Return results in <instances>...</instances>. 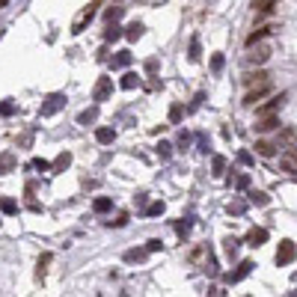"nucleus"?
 Returning <instances> with one entry per match:
<instances>
[{
	"label": "nucleus",
	"mask_w": 297,
	"mask_h": 297,
	"mask_svg": "<svg viewBox=\"0 0 297 297\" xmlns=\"http://www.w3.org/2000/svg\"><path fill=\"white\" fill-rule=\"evenodd\" d=\"M211 170H214V176H223V170H226V158L217 155V158L211 161Z\"/></svg>",
	"instance_id": "nucleus-23"
},
{
	"label": "nucleus",
	"mask_w": 297,
	"mask_h": 297,
	"mask_svg": "<svg viewBox=\"0 0 297 297\" xmlns=\"http://www.w3.org/2000/svg\"><path fill=\"white\" fill-rule=\"evenodd\" d=\"M238 161H241V164H253V158H250V152H241V155H238Z\"/></svg>",
	"instance_id": "nucleus-41"
},
{
	"label": "nucleus",
	"mask_w": 297,
	"mask_h": 297,
	"mask_svg": "<svg viewBox=\"0 0 297 297\" xmlns=\"http://www.w3.org/2000/svg\"><path fill=\"white\" fill-rule=\"evenodd\" d=\"M146 214H149V217H158V214H164V202H161V199H158V202H152V205L146 208Z\"/></svg>",
	"instance_id": "nucleus-27"
},
{
	"label": "nucleus",
	"mask_w": 297,
	"mask_h": 297,
	"mask_svg": "<svg viewBox=\"0 0 297 297\" xmlns=\"http://www.w3.org/2000/svg\"><path fill=\"white\" fill-rule=\"evenodd\" d=\"M33 167H36V170H54V167H51L48 161H42V158H36V161H33Z\"/></svg>",
	"instance_id": "nucleus-38"
},
{
	"label": "nucleus",
	"mask_w": 297,
	"mask_h": 297,
	"mask_svg": "<svg viewBox=\"0 0 297 297\" xmlns=\"http://www.w3.org/2000/svg\"><path fill=\"white\" fill-rule=\"evenodd\" d=\"M0 208H3V214H15V211H18V205H15L12 199H3V202H0Z\"/></svg>",
	"instance_id": "nucleus-29"
},
{
	"label": "nucleus",
	"mask_w": 297,
	"mask_h": 297,
	"mask_svg": "<svg viewBox=\"0 0 297 297\" xmlns=\"http://www.w3.org/2000/svg\"><path fill=\"white\" fill-rule=\"evenodd\" d=\"M271 92H274L271 80H268V83H259V86H250V89H247V95H244V107H259V104H262V98H268Z\"/></svg>",
	"instance_id": "nucleus-1"
},
{
	"label": "nucleus",
	"mask_w": 297,
	"mask_h": 297,
	"mask_svg": "<svg viewBox=\"0 0 297 297\" xmlns=\"http://www.w3.org/2000/svg\"><path fill=\"white\" fill-rule=\"evenodd\" d=\"M12 164H15V158H12V155H0V176H3V173H9V170H12Z\"/></svg>",
	"instance_id": "nucleus-26"
},
{
	"label": "nucleus",
	"mask_w": 297,
	"mask_h": 297,
	"mask_svg": "<svg viewBox=\"0 0 297 297\" xmlns=\"http://www.w3.org/2000/svg\"><path fill=\"white\" fill-rule=\"evenodd\" d=\"M158 152H161V158H170V146H167V143H161Z\"/></svg>",
	"instance_id": "nucleus-40"
},
{
	"label": "nucleus",
	"mask_w": 297,
	"mask_h": 297,
	"mask_svg": "<svg viewBox=\"0 0 297 297\" xmlns=\"http://www.w3.org/2000/svg\"><path fill=\"white\" fill-rule=\"evenodd\" d=\"M125 36H128L131 42H137V39L143 36V24H137V21H134V24H128V27H125Z\"/></svg>",
	"instance_id": "nucleus-20"
},
{
	"label": "nucleus",
	"mask_w": 297,
	"mask_h": 297,
	"mask_svg": "<svg viewBox=\"0 0 297 297\" xmlns=\"http://www.w3.org/2000/svg\"><path fill=\"white\" fill-rule=\"evenodd\" d=\"M110 208H113V199H107V196H98V199L92 202V211H95V214H107Z\"/></svg>",
	"instance_id": "nucleus-16"
},
{
	"label": "nucleus",
	"mask_w": 297,
	"mask_h": 297,
	"mask_svg": "<svg viewBox=\"0 0 297 297\" xmlns=\"http://www.w3.org/2000/svg\"><path fill=\"white\" fill-rule=\"evenodd\" d=\"M110 92H113V80H110V77H101V80L95 83V92H92V98H95V101H104Z\"/></svg>",
	"instance_id": "nucleus-8"
},
{
	"label": "nucleus",
	"mask_w": 297,
	"mask_h": 297,
	"mask_svg": "<svg viewBox=\"0 0 297 297\" xmlns=\"http://www.w3.org/2000/svg\"><path fill=\"white\" fill-rule=\"evenodd\" d=\"M6 3H9V0H0V9H3V6H6Z\"/></svg>",
	"instance_id": "nucleus-46"
},
{
	"label": "nucleus",
	"mask_w": 297,
	"mask_h": 297,
	"mask_svg": "<svg viewBox=\"0 0 297 297\" xmlns=\"http://www.w3.org/2000/svg\"><path fill=\"white\" fill-rule=\"evenodd\" d=\"M244 83H247V86H259V83H268V71H262V68H259V71H250V74L244 77Z\"/></svg>",
	"instance_id": "nucleus-12"
},
{
	"label": "nucleus",
	"mask_w": 297,
	"mask_h": 297,
	"mask_svg": "<svg viewBox=\"0 0 297 297\" xmlns=\"http://www.w3.org/2000/svg\"><path fill=\"white\" fill-rule=\"evenodd\" d=\"M250 199H253L256 205H268V193H250Z\"/></svg>",
	"instance_id": "nucleus-32"
},
{
	"label": "nucleus",
	"mask_w": 297,
	"mask_h": 297,
	"mask_svg": "<svg viewBox=\"0 0 297 297\" xmlns=\"http://www.w3.org/2000/svg\"><path fill=\"white\" fill-rule=\"evenodd\" d=\"M250 271H253V262H241V268H238L235 274H226V283H241Z\"/></svg>",
	"instance_id": "nucleus-11"
},
{
	"label": "nucleus",
	"mask_w": 297,
	"mask_h": 297,
	"mask_svg": "<svg viewBox=\"0 0 297 297\" xmlns=\"http://www.w3.org/2000/svg\"><path fill=\"white\" fill-rule=\"evenodd\" d=\"M211 68H214V71H220V68H223V54H214V59H211Z\"/></svg>",
	"instance_id": "nucleus-33"
},
{
	"label": "nucleus",
	"mask_w": 297,
	"mask_h": 297,
	"mask_svg": "<svg viewBox=\"0 0 297 297\" xmlns=\"http://www.w3.org/2000/svg\"><path fill=\"white\" fill-rule=\"evenodd\" d=\"M274 128H280V119H277V113H274V116H259V119H256V131H259V134H265V131H274Z\"/></svg>",
	"instance_id": "nucleus-10"
},
{
	"label": "nucleus",
	"mask_w": 297,
	"mask_h": 297,
	"mask_svg": "<svg viewBox=\"0 0 297 297\" xmlns=\"http://www.w3.org/2000/svg\"><path fill=\"white\" fill-rule=\"evenodd\" d=\"M271 59V45H250V54H247V62L250 65H262V62H268Z\"/></svg>",
	"instance_id": "nucleus-3"
},
{
	"label": "nucleus",
	"mask_w": 297,
	"mask_h": 297,
	"mask_svg": "<svg viewBox=\"0 0 297 297\" xmlns=\"http://www.w3.org/2000/svg\"><path fill=\"white\" fill-rule=\"evenodd\" d=\"M280 164H283L286 173H297V149H289V155H286Z\"/></svg>",
	"instance_id": "nucleus-15"
},
{
	"label": "nucleus",
	"mask_w": 297,
	"mask_h": 297,
	"mask_svg": "<svg viewBox=\"0 0 297 297\" xmlns=\"http://www.w3.org/2000/svg\"><path fill=\"white\" fill-rule=\"evenodd\" d=\"M274 30H277L274 24H262V27H256V30L247 36V48H250V45H256V42H262V39H265V36H271Z\"/></svg>",
	"instance_id": "nucleus-7"
},
{
	"label": "nucleus",
	"mask_w": 297,
	"mask_h": 297,
	"mask_svg": "<svg viewBox=\"0 0 297 297\" xmlns=\"http://www.w3.org/2000/svg\"><path fill=\"white\" fill-rule=\"evenodd\" d=\"M268 241V229H262V226H253L250 232H247V244L250 247H262Z\"/></svg>",
	"instance_id": "nucleus-9"
},
{
	"label": "nucleus",
	"mask_w": 297,
	"mask_h": 297,
	"mask_svg": "<svg viewBox=\"0 0 297 297\" xmlns=\"http://www.w3.org/2000/svg\"><path fill=\"white\" fill-rule=\"evenodd\" d=\"M62 104H65V95H59V92H57V95H51V98L42 104V116H54Z\"/></svg>",
	"instance_id": "nucleus-6"
},
{
	"label": "nucleus",
	"mask_w": 297,
	"mask_h": 297,
	"mask_svg": "<svg viewBox=\"0 0 297 297\" xmlns=\"http://www.w3.org/2000/svg\"><path fill=\"white\" fill-rule=\"evenodd\" d=\"M125 223H128V214H119V220H113L110 226H125Z\"/></svg>",
	"instance_id": "nucleus-44"
},
{
	"label": "nucleus",
	"mask_w": 297,
	"mask_h": 297,
	"mask_svg": "<svg viewBox=\"0 0 297 297\" xmlns=\"http://www.w3.org/2000/svg\"><path fill=\"white\" fill-rule=\"evenodd\" d=\"M235 184H238V187H247V184H250V176H238V181H235Z\"/></svg>",
	"instance_id": "nucleus-42"
},
{
	"label": "nucleus",
	"mask_w": 297,
	"mask_h": 297,
	"mask_svg": "<svg viewBox=\"0 0 297 297\" xmlns=\"http://www.w3.org/2000/svg\"><path fill=\"white\" fill-rule=\"evenodd\" d=\"M122 15V6H116V9H107V21H116Z\"/></svg>",
	"instance_id": "nucleus-36"
},
{
	"label": "nucleus",
	"mask_w": 297,
	"mask_h": 297,
	"mask_svg": "<svg viewBox=\"0 0 297 297\" xmlns=\"http://www.w3.org/2000/svg\"><path fill=\"white\" fill-rule=\"evenodd\" d=\"M48 265H51V253H45V256L39 259V271H36V277H39V280L45 277V271H48Z\"/></svg>",
	"instance_id": "nucleus-25"
},
{
	"label": "nucleus",
	"mask_w": 297,
	"mask_h": 297,
	"mask_svg": "<svg viewBox=\"0 0 297 297\" xmlns=\"http://www.w3.org/2000/svg\"><path fill=\"white\" fill-rule=\"evenodd\" d=\"M277 149H280V146H277V143H271V140H259V143H256V152H259L262 158H271Z\"/></svg>",
	"instance_id": "nucleus-13"
},
{
	"label": "nucleus",
	"mask_w": 297,
	"mask_h": 297,
	"mask_svg": "<svg viewBox=\"0 0 297 297\" xmlns=\"http://www.w3.org/2000/svg\"><path fill=\"white\" fill-rule=\"evenodd\" d=\"M119 36H122V33H119V27H116V24L110 21V27H107V33H104V39L110 42V39H119Z\"/></svg>",
	"instance_id": "nucleus-28"
},
{
	"label": "nucleus",
	"mask_w": 297,
	"mask_h": 297,
	"mask_svg": "<svg viewBox=\"0 0 297 297\" xmlns=\"http://www.w3.org/2000/svg\"><path fill=\"white\" fill-rule=\"evenodd\" d=\"M125 65H131V51H119L113 57V68H125Z\"/></svg>",
	"instance_id": "nucleus-18"
},
{
	"label": "nucleus",
	"mask_w": 297,
	"mask_h": 297,
	"mask_svg": "<svg viewBox=\"0 0 297 297\" xmlns=\"http://www.w3.org/2000/svg\"><path fill=\"white\" fill-rule=\"evenodd\" d=\"M113 137H116V131H113V128H98V131H95V140H98V143H104V146H107V143H113Z\"/></svg>",
	"instance_id": "nucleus-19"
},
{
	"label": "nucleus",
	"mask_w": 297,
	"mask_h": 297,
	"mask_svg": "<svg viewBox=\"0 0 297 297\" xmlns=\"http://www.w3.org/2000/svg\"><path fill=\"white\" fill-rule=\"evenodd\" d=\"M187 229H190L187 223H178V226H176V232H178V235H187Z\"/></svg>",
	"instance_id": "nucleus-45"
},
{
	"label": "nucleus",
	"mask_w": 297,
	"mask_h": 297,
	"mask_svg": "<svg viewBox=\"0 0 297 297\" xmlns=\"http://www.w3.org/2000/svg\"><path fill=\"white\" fill-rule=\"evenodd\" d=\"M95 12H98V3L83 6V9H80V15H77V18H74V24H71V33H74V36H80V33H83V27L95 18Z\"/></svg>",
	"instance_id": "nucleus-2"
},
{
	"label": "nucleus",
	"mask_w": 297,
	"mask_h": 297,
	"mask_svg": "<svg viewBox=\"0 0 297 297\" xmlns=\"http://www.w3.org/2000/svg\"><path fill=\"white\" fill-rule=\"evenodd\" d=\"M68 164H71V152H59V155H57V161H54V173H62Z\"/></svg>",
	"instance_id": "nucleus-17"
},
{
	"label": "nucleus",
	"mask_w": 297,
	"mask_h": 297,
	"mask_svg": "<svg viewBox=\"0 0 297 297\" xmlns=\"http://www.w3.org/2000/svg\"><path fill=\"white\" fill-rule=\"evenodd\" d=\"M137 86H140V74L128 71V74L122 77V89H137Z\"/></svg>",
	"instance_id": "nucleus-21"
},
{
	"label": "nucleus",
	"mask_w": 297,
	"mask_h": 297,
	"mask_svg": "<svg viewBox=\"0 0 297 297\" xmlns=\"http://www.w3.org/2000/svg\"><path fill=\"white\" fill-rule=\"evenodd\" d=\"M190 59H193V62L199 59V39H193V42H190Z\"/></svg>",
	"instance_id": "nucleus-31"
},
{
	"label": "nucleus",
	"mask_w": 297,
	"mask_h": 297,
	"mask_svg": "<svg viewBox=\"0 0 297 297\" xmlns=\"http://www.w3.org/2000/svg\"><path fill=\"white\" fill-rule=\"evenodd\" d=\"M244 208H247V205H244V202H235V205H229V211H235V214H241V211H244Z\"/></svg>",
	"instance_id": "nucleus-43"
},
{
	"label": "nucleus",
	"mask_w": 297,
	"mask_h": 297,
	"mask_svg": "<svg viewBox=\"0 0 297 297\" xmlns=\"http://www.w3.org/2000/svg\"><path fill=\"white\" fill-rule=\"evenodd\" d=\"M161 247H164V244H161V241H158V238H152V241H149V244H146V250H149V253H158V250H161Z\"/></svg>",
	"instance_id": "nucleus-34"
},
{
	"label": "nucleus",
	"mask_w": 297,
	"mask_h": 297,
	"mask_svg": "<svg viewBox=\"0 0 297 297\" xmlns=\"http://www.w3.org/2000/svg\"><path fill=\"white\" fill-rule=\"evenodd\" d=\"M235 250H238V241H235V238H226V253L235 256Z\"/></svg>",
	"instance_id": "nucleus-35"
},
{
	"label": "nucleus",
	"mask_w": 297,
	"mask_h": 297,
	"mask_svg": "<svg viewBox=\"0 0 297 297\" xmlns=\"http://www.w3.org/2000/svg\"><path fill=\"white\" fill-rule=\"evenodd\" d=\"M146 253H149V250H128V253H125V262H143Z\"/></svg>",
	"instance_id": "nucleus-24"
},
{
	"label": "nucleus",
	"mask_w": 297,
	"mask_h": 297,
	"mask_svg": "<svg viewBox=\"0 0 297 297\" xmlns=\"http://www.w3.org/2000/svg\"><path fill=\"white\" fill-rule=\"evenodd\" d=\"M280 149H295L297 146V131H292V128H283L280 134H277V140H274Z\"/></svg>",
	"instance_id": "nucleus-5"
},
{
	"label": "nucleus",
	"mask_w": 297,
	"mask_h": 297,
	"mask_svg": "<svg viewBox=\"0 0 297 297\" xmlns=\"http://www.w3.org/2000/svg\"><path fill=\"white\" fill-rule=\"evenodd\" d=\"M12 113H15V104H12V101H3V104H0V116H12Z\"/></svg>",
	"instance_id": "nucleus-30"
},
{
	"label": "nucleus",
	"mask_w": 297,
	"mask_h": 297,
	"mask_svg": "<svg viewBox=\"0 0 297 297\" xmlns=\"http://www.w3.org/2000/svg\"><path fill=\"white\" fill-rule=\"evenodd\" d=\"M95 116H98V107H89V110H83V113L77 116V122H80V125H89V122H95Z\"/></svg>",
	"instance_id": "nucleus-22"
},
{
	"label": "nucleus",
	"mask_w": 297,
	"mask_h": 297,
	"mask_svg": "<svg viewBox=\"0 0 297 297\" xmlns=\"http://www.w3.org/2000/svg\"><path fill=\"white\" fill-rule=\"evenodd\" d=\"M295 256H297V247H295V241H283V244H280V250H277V265L283 268V265L295 262Z\"/></svg>",
	"instance_id": "nucleus-4"
},
{
	"label": "nucleus",
	"mask_w": 297,
	"mask_h": 297,
	"mask_svg": "<svg viewBox=\"0 0 297 297\" xmlns=\"http://www.w3.org/2000/svg\"><path fill=\"white\" fill-rule=\"evenodd\" d=\"M170 119H173V122H178V119H181V107H178V104H173V110H170Z\"/></svg>",
	"instance_id": "nucleus-37"
},
{
	"label": "nucleus",
	"mask_w": 297,
	"mask_h": 297,
	"mask_svg": "<svg viewBox=\"0 0 297 297\" xmlns=\"http://www.w3.org/2000/svg\"><path fill=\"white\" fill-rule=\"evenodd\" d=\"M274 6H277V0H253L256 15H271V12H274Z\"/></svg>",
	"instance_id": "nucleus-14"
},
{
	"label": "nucleus",
	"mask_w": 297,
	"mask_h": 297,
	"mask_svg": "<svg viewBox=\"0 0 297 297\" xmlns=\"http://www.w3.org/2000/svg\"><path fill=\"white\" fill-rule=\"evenodd\" d=\"M178 146H181V152H184V149L190 146V134H181V137H178Z\"/></svg>",
	"instance_id": "nucleus-39"
}]
</instances>
